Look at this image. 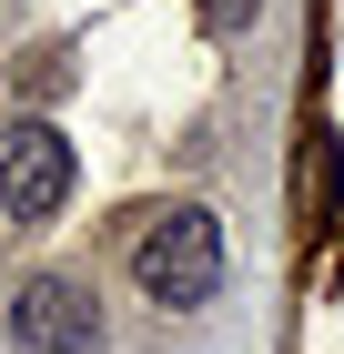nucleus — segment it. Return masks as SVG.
<instances>
[{
	"instance_id": "1",
	"label": "nucleus",
	"mask_w": 344,
	"mask_h": 354,
	"mask_svg": "<svg viewBox=\"0 0 344 354\" xmlns=\"http://www.w3.org/2000/svg\"><path fill=\"white\" fill-rule=\"evenodd\" d=\"M132 283H142V304H162V314L212 304V283H223V223H212L203 203L152 213V223L132 233Z\"/></svg>"
},
{
	"instance_id": "2",
	"label": "nucleus",
	"mask_w": 344,
	"mask_h": 354,
	"mask_svg": "<svg viewBox=\"0 0 344 354\" xmlns=\"http://www.w3.org/2000/svg\"><path fill=\"white\" fill-rule=\"evenodd\" d=\"M61 203H71V142L51 122H0V213L51 223Z\"/></svg>"
},
{
	"instance_id": "3",
	"label": "nucleus",
	"mask_w": 344,
	"mask_h": 354,
	"mask_svg": "<svg viewBox=\"0 0 344 354\" xmlns=\"http://www.w3.org/2000/svg\"><path fill=\"white\" fill-rule=\"evenodd\" d=\"M10 344L21 354H102V304L71 273H30L10 294Z\"/></svg>"
},
{
	"instance_id": "4",
	"label": "nucleus",
	"mask_w": 344,
	"mask_h": 354,
	"mask_svg": "<svg viewBox=\"0 0 344 354\" xmlns=\"http://www.w3.org/2000/svg\"><path fill=\"white\" fill-rule=\"evenodd\" d=\"M324 192H334V132H314V142H304V172H293V213H304V223H324Z\"/></svg>"
},
{
	"instance_id": "5",
	"label": "nucleus",
	"mask_w": 344,
	"mask_h": 354,
	"mask_svg": "<svg viewBox=\"0 0 344 354\" xmlns=\"http://www.w3.org/2000/svg\"><path fill=\"white\" fill-rule=\"evenodd\" d=\"M192 10H203V30H243L253 10H264V0H192Z\"/></svg>"
}]
</instances>
